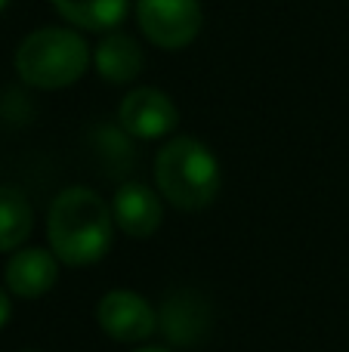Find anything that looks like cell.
<instances>
[{"mask_svg": "<svg viewBox=\"0 0 349 352\" xmlns=\"http://www.w3.org/2000/svg\"><path fill=\"white\" fill-rule=\"evenodd\" d=\"M115 217L93 188L71 186L53 198L47 213V241L65 266H90L102 260L115 241Z\"/></svg>", "mask_w": 349, "mask_h": 352, "instance_id": "obj_1", "label": "cell"}, {"mask_svg": "<svg viewBox=\"0 0 349 352\" xmlns=\"http://www.w3.org/2000/svg\"><path fill=\"white\" fill-rule=\"evenodd\" d=\"M155 182L164 201L177 210H204L223 188V170L216 155L192 136L170 140L155 158Z\"/></svg>", "mask_w": 349, "mask_h": 352, "instance_id": "obj_2", "label": "cell"}, {"mask_svg": "<svg viewBox=\"0 0 349 352\" xmlns=\"http://www.w3.org/2000/svg\"><path fill=\"white\" fill-rule=\"evenodd\" d=\"M93 50L71 28H37L19 43L16 74L37 90H62L84 78Z\"/></svg>", "mask_w": 349, "mask_h": 352, "instance_id": "obj_3", "label": "cell"}, {"mask_svg": "<svg viewBox=\"0 0 349 352\" xmlns=\"http://www.w3.org/2000/svg\"><path fill=\"white\" fill-rule=\"evenodd\" d=\"M136 22L158 50H183L201 31L198 0H136Z\"/></svg>", "mask_w": 349, "mask_h": 352, "instance_id": "obj_4", "label": "cell"}, {"mask_svg": "<svg viewBox=\"0 0 349 352\" xmlns=\"http://www.w3.org/2000/svg\"><path fill=\"white\" fill-rule=\"evenodd\" d=\"M214 328V306L195 287H177L167 291L158 309V331L167 343L179 349L201 346Z\"/></svg>", "mask_w": 349, "mask_h": 352, "instance_id": "obj_5", "label": "cell"}, {"mask_svg": "<svg viewBox=\"0 0 349 352\" xmlns=\"http://www.w3.org/2000/svg\"><path fill=\"white\" fill-rule=\"evenodd\" d=\"M96 322L111 340L142 343L158 331V312L136 291H109L96 306Z\"/></svg>", "mask_w": 349, "mask_h": 352, "instance_id": "obj_6", "label": "cell"}, {"mask_svg": "<svg viewBox=\"0 0 349 352\" xmlns=\"http://www.w3.org/2000/svg\"><path fill=\"white\" fill-rule=\"evenodd\" d=\"M117 124L136 140H161L179 124L177 102L158 87H136L117 109Z\"/></svg>", "mask_w": 349, "mask_h": 352, "instance_id": "obj_7", "label": "cell"}, {"mask_svg": "<svg viewBox=\"0 0 349 352\" xmlns=\"http://www.w3.org/2000/svg\"><path fill=\"white\" fill-rule=\"evenodd\" d=\"M115 226L130 238H152L164 223V201L142 182H124L111 198Z\"/></svg>", "mask_w": 349, "mask_h": 352, "instance_id": "obj_8", "label": "cell"}, {"mask_svg": "<svg viewBox=\"0 0 349 352\" xmlns=\"http://www.w3.org/2000/svg\"><path fill=\"white\" fill-rule=\"evenodd\" d=\"M6 291L19 300H37L59 281V260L53 250L19 248L6 263Z\"/></svg>", "mask_w": 349, "mask_h": 352, "instance_id": "obj_9", "label": "cell"}, {"mask_svg": "<svg viewBox=\"0 0 349 352\" xmlns=\"http://www.w3.org/2000/svg\"><path fill=\"white\" fill-rule=\"evenodd\" d=\"M142 65H146L142 47L127 31H105V37L93 50V68L109 84H130L139 78Z\"/></svg>", "mask_w": 349, "mask_h": 352, "instance_id": "obj_10", "label": "cell"}, {"mask_svg": "<svg viewBox=\"0 0 349 352\" xmlns=\"http://www.w3.org/2000/svg\"><path fill=\"white\" fill-rule=\"evenodd\" d=\"M68 25L84 31H115L127 19L130 0H53Z\"/></svg>", "mask_w": 349, "mask_h": 352, "instance_id": "obj_11", "label": "cell"}, {"mask_svg": "<svg viewBox=\"0 0 349 352\" xmlns=\"http://www.w3.org/2000/svg\"><path fill=\"white\" fill-rule=\"evenodd\" d=\"M34 226V210L22 188L0 186V254H12L25 244Z\"/></svg>", "mask_w": 349, "mask_h": 352, "instance_id": "obj_12", "label": "cell"}, {"mask_svg": "<svg viewBox=\"0 0 349 352\" xmlns=\"http://www.w3.org/2000/svg\"><path fill=\"white\" fill-rule=\"evenodd\" d=\"M90 140L99 148V161L111 173L133 164V142H130V133H124L121 124H99V130H93Z\"/></svg>", "mask_w": 349, "mask_h": 352, "instance_id": "obj_13", "label": "cell"}, {"mask_svg": "<svg viewBox=\"0 0 349 352\" xmlns=\"http://www.w3.org/2000/svg\"><path fill=\"white\" fill-rule=\"evenodd\" d=\"M10 316H12V300H10V291H6V287H0V328H6Z\"/></svg>", "mask_w": 349, "mask_h": 352, "instance_id": "obj_14", "label": "cell"}, {"mask_svg": "<svg viewBox=\"0 0 349 352\" xmlns=\"http://www.w3.org/2000/svg\"><path fill=\"white\" fill-rule=\"evenodd\" d=\"M133 352H173V349H167V346H142V349H133Z\"/></svg>", "mask_w": 349, "mask_h": 352, "instance_id": "obj_15", "label": "cell"}, {"mask_svg": "<svg viewBox=\"0 0 349 352\" xmlns=\"http://www.w3.org/2000/svg\"><path fill=\"white\" fill-rule=\"evenodd\" d=\"M6 3H10V0H0V10H6Z\"/></svg>", "mask_w": 349, "mask_h": 352, "instance_id": "obj_16", "label": "cell"}]
</instances>
